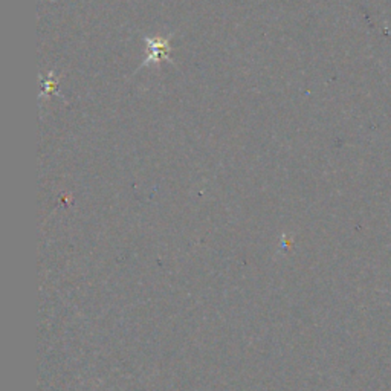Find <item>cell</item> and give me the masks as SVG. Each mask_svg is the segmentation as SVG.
I'll use <instances>...</instances> for the list:
<instances>
[{"instance_id": "obj_1", "label": "cell", "mask_w": 391, "mask_h": 391, "mask_svg": "<svg viewBox=\"0 0 391 391\" xmlns=\"http://www.w3.org/2000/svg\"><path fill=\"white\" fill-rule=\"evenodd\" d=\"M148 48H150L148 60H150V58L161 60V58L165 57V48H167V42L162 40V39H156L155 42L148 43Z\"/></svg>"}]
</instances>
